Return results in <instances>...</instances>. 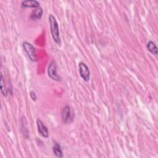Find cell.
I'll return each mask as SVG.
<instances>
[{"instance_id": "10", "label": "cell", "mask_w": 158, "mask_h": 158, "mask_svg": "<svg viewBox=\"0 0 158 158\" xmlns=\"http://www.w3.org/2000/svg\"><path fill=\"white\" fill-rule=\"evenodd\" d=\"M146 47H147L148 51L151 53H152V54H154L155 56L157 55V48L153 41H148L146 44Z\"/></svg>"}, {"instance_id": "11", "label": "cell", "mask_w": 158, "mask_h": 158, "mask_svg": "<svg viewBox=\"0 0 158 158\" xmlns=\"http://www.w3.org/2000/svg\"><path fill=\"white\" fill-rule=\"evenodd\" d=\"M0 78H1L0 79L1 91V93L2 94V95L6 97L7 95V89H6V86H5V83H4V78H3V76H2V73H1Z\"/></svg>"}, {"instance_id": "9", "label": "cell", "mask_w": 158, "mask_h": 158, "mask_svg": "<svg viewBox=\"0 0 158 158\" xmlns=\"http://www.w3.org/2000/svg\"><path fill=\"white\" fill-rule=\"evenodd\" d=\"M52 151L56 157H59V158L63 157V153H62L61 146L57 142L54 143L52 147Z\"/></svg>"}, {"instance_id": "6", "label": "cell", "mask_w": 158, "mask_h": 158, "mask_svg": "<svg viewBox=\"0 0 158 158\" xmlns=\"http://www.w3.org/2000/svg\"><path fill=\"white\" fill-rule=\"evenodd\" d=\"M36 125L39 133L44 138H48L49 136V131L48 128L44 125L43 121L40 118H38L36 120Z\"/></svg>"}, {"instance_id": "5", "label": "cell", "mask_w": 158, "mask_h": 158, "mask_svg": "<svg viewBox=\"0 0 158 158\" xmlns=\"http://www.w3.org/2000/svg\"><path fill=\"white\" fill-rule=\"evenodd\" d=\"M61 116L63 122L65 123H70L72 121L71 110L69 106H65L63 107L61 112Z\"/></svg>"}, {"instance_id": "12", "label": "cell", "mask_w": 158, "mask_h": 158, "mask_svg": "<svg viewBox=\"0 0 158 158\" xmlns=\"http://www.w3.org/2000/svg\"><path fill=\"white\" fill-rule=\"evenodd\" d=\"M30 97H31V98L32 99V100H33V101H35L36 100V96L35 93L34 91H33V90L30 91Z\"/></svg>"}, {"instance_id": "4", "label": "cell", "mask_w": 158, "mask_h": 158, "mask_svg": "<svg viewBox=\"0 0 158 158\" xmlns=\"http://www.w3.org/2000/svg\"><path fill=\"white\" fill-rule=\"evenodd\" d=\"M79 73L80 77L86 82L89 81L90 78V72L88 67L83 62H80L78 64Z\"/></svg>"}, {"instance_id": "2", "label": "cell", "mask_w": 158, "mask_h": 158, "mask_svg": "<svg viewBox=\"0 0 158 158\" xmlns=\"http://www.w3.org/2000/svg\"><path fill=\"white\" fill-rule=\"evenodd\" d=\"M22 46L25 51L27 52L29 59L31 61L36 62L38 60L36 54L35 48L31 43L27 41H24L22 44Z\"/></svg>"}, {"instance_id": "1", "label": "cell", "mask_w": 158, "mask_h": 158, "mask_svg": "<svg viewBox=\"0 0 158 158\" xmlns=\"http://www.w3.org/2000/svg\"><path fill=\"white\" fill-rule=\"evenodd\" d=\"M49 22L50 24V31L52 39L55 43L58 45H60L61 44V41L59 35V26L56 17L52 14H50L49 15Z\"/></svg>"}, {"instance_id": "7", "label": "cell", "mask_w": 158, "mask_h": 158, "mask_svg": "<svg viewBox=\"0 0 158 158\" xmlns=\"http://www.w3.org/2000/svg\"><path fill=\"white\" fill-rule=\"evenodd\" d=\"M22 7H30V8H37L39 7L40 2L35 0H25L21 2Z\"/></svg>"}, {"instance_id": "8", "label": "cell", "mask_w": 158, "mask_h": 158, "mask_svg": "<svg viewBox=\"0 0 158 158\" xmlns=\"http://www.w3.org/2000/svg\"><path fill=\"white\" fill-rule=\"evenodd\" d=\"M43 10L41 7H39L34 10L30 15V19L32 20H40L41 19Z\"/></svg>"}, {"instance_id": "3", "label": "cell", "mask_w": 158, "mask_h": 158, "mask_svg": "<svg viewBox=\"0 0 158 158\" xmlns=\"http://www.w3.org/2000/svg\"><path fill=\"white\" fill-rule=\"evenodd\" d=\"M48 76L53 80H56V81L60 80V77L58 75L57 73L56 62L54 60H51L48 65Z\"/></svg>"}]
</instances>
